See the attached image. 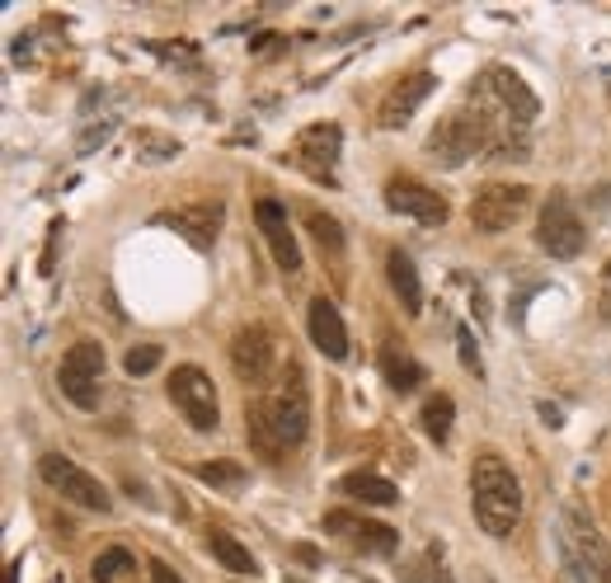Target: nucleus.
<instances>
[{
    "label": "nucleus",
    "mask_w": 611,
    "mask_h": 583,
    "mask_svg": "<svg viewBox=\"0 0 611 583\" xmlns=\"http://www.w3.org/2000/svg\"><path fill=\"white\" fill-rule=\"evenodd\" d=\"M339 490L353 494V499H362V504H377V508H391L395 499H400V490H395L386 476H377V471H353V476L339 480Z\"/></svg>",
    "instance_id": "18"
},
{
    "label": "nucleus",
    "mask_w": 611,
    "mask_h": 583,
    "mask_svg": "<svg viewBox=\"0 0 611 583\" xmlns=\"http://www.w3.org/2000/svg\"><path fill=\"white\" fill-rule=\"evenodd\" d=\"M527 207H532V189H527V183H485V189L471 198V226L480 236H499Z\"/></svg>",
    "instance_id": "8"
},
{
    "label": "nucleus",
    "mask_w": 611,
    "mask_h": 583,
    "mask_svg": "<svg viewBox=\"0 0 611 583\" xmlns=\"http://www.w3.org/2000/svg\"><path fill=\"white\" fill-rule=\"evenodd\" d=\"M179 141L175 137H161V132H137V155L147 165H165V161H179Z\"/></svg>",
    "instance_id": "25"
},
{
    "label": "nucleus",
    "mask_w": 611,
    "mask_h": 583,
    "mask_svg": "<svg viewBox=\"0 0 611 583\" xmlns=\"http://www.w3.org/2000/svg\"><path fill=\"white\" fill-rule=\"evenodd\" d=\"M451 415H457V401H451V395H433V401L423 405V433H429L433 443H447Z\"/></svg>",
    "instance_id": "22"
},
{
    "label": "nucleus",
    "mask_w": 611,
    "mask_h": 583,
    "mask_svg": "<svg viewBox=\"0 0 611 583\" xmlns=\"http://www.w3.org/2000/svg\"><path fill=\"white\" fill-rule=\"evenodd\" d=\"M113 137V123H99V127H85V132H80V141H76V147H80V155H90L94 147H104V141Z\"/></svg>",
    "instance_id": "28"
},
{
    "label": "nucleus",
    "mask_w": 611,
    "mask_h": 583,
    "mask_svg": "<svg viewBox=\"0 0 611 583\" xmlns=\"http://www.w3.org/2000/svg\"><path fill=\"white\" fill-rule=\"evenodd\" d=\"M386 278H391L395 296H400L405 316H419V310H423V282H419V268H415V259H409L405 250L386 254Z\"/></svg>",
    "instance_id": "17"
},
{
    "label": "nucleus",
    "mask_w": 611,
    "mask_h": 583,
    "mask_svg": "<svg viewBox=\"0 0 611 583\" xmlns=\"http://www.w3.org/2000/svg\"><path fill=\"white\" fill-rule=\"evenodd\" d=\"M339 155H344V127L339 123H310L292 141V165L306 169L324 189L339 183Z\"/></svg>",
    "instance_id": "3"
},
{
    "label": "nucleus",
    "mask_w": 611,
    "mask_h": 583,
    "mask_svg": "<svg viewBox=\"0 0 611 583\" xmlns=\"http://www.w3.org/2000/svg\"><path fill=\"white\" fill-rule=\"evenodd\" d=\"M137 570V560L127 556L123 546H109V550H99L94 565H90V579L94 583H113V579H123V574H132Z\"/></svg>",
    "instance_id": "23"
},
{
    "label": "nucleus",
    "mask_w": 611,
    "mask_h": 583,
    "mask_svg": "<svg viewBox=\"0 0 611 583\" xmlns=\"http://www.w3.org/2000/svg\"><path fill=\"white\" fill-rule=\"evenodd\" d=\"M542 419L550 423V429H560V409L556 405H542Z\"/></svg>",
    "instance_id": "32"
},
{
    "label": "nucleus",
    "mask_w": 611,
    "mask_h": 583,
    "mask_svg": "<svg viewBox=\"0 0 611 583\" xmlns=\"http://www.w3.org/2000/svg\"><path fill=\"white\" fill-rule=\"evenodd\" d=\"M386 207L400 212V217H415L419 226H443L451 212L447 198L437 189H429V183H419V179H400V175L386 183Z\"/></svg>",
    "instance_id": "12"
},
{
    "label": "nucleus",
    "mask_w": 611,
    "mask_h": 583,
    "mask_svg": "<svg viewBox=\"0 0 611 583\" xmlns=\"http://www.w3.org/2000/svg\"><path fill=\"white\" fill-rule=\"evenodd\" d=\"M193 476L212 490H226V494H236L240 485H245V466L240 461H203V466H193Z\"/></svg>",
    "instance_id": "21"
},
{
    "label": "nucleus",
    "mask_w": 611,
    "mask_h": 583,
    "mask_svg": "<svg viewBox=\"0 0 611 583\" xmlns=\"http://www.w3.org/2000/svg\"><path fill=\"white\" fill-rule=\"evenodd\" d=\"M231 367L245 386H264L273 381V367H278V344L268 334V325H245L236 339H231Z\"/></svg>",
    "instance_id": "10"
},
{
    "label": "nucleus",
    "mask_w": 611,
    "mask_h": 583,
    "mask_svg": "<svg viewBox=\"0 0 611 583\" xmlns=\"http://www.w3.org/2000/svg\"><path fill=\"white\" fill-rule=\"evenodd\" d=\"M536 240H542V250L550 254V259H574V254H584V240H588L584 217H578L564 193H550V203L542 207Z\"/></svg>",
    "instance_id": "9"
},
{
    "label": "nucleus",
    "mask_w": 611,
    "mask_h": 583,
    "mask_svg": "<svg viewBox=\"0 0 611 583\" xmlns=\"http://www.w3.org/2000/svg\"><path fill=\"white\" fill-rule=\"evenodd\" d=\"M254 217H259V231L268 240V250H273L278 268H282V274H296V268H302V250H296V236H292V226H288V212H282V203H273V198H259Z\"/></svg>",
    "instance_id": "13"
},
{
    "label": "nucleus",
    "mask_w": 611,
    "mask_h": 583,
    "mask_svg": "<svg viewBox=\"0 0 611 583\" xmlns=\"http://www.w3.org/2000/svg\"><path fill=\"white\" fill-rule=\"evenodd\" d=\"M99 377H104V348L94 339H80V344L66 348L62 367H56V381H62V395L76 409H94L99 405Z\"/></svg>",
    "instance_id": "6"
},
{
    "label": "nucleus",
    "mask_w": 611,
    "mask_h": 583,
    "mask_svg": "<svg viewBox=\"0 0 611 583\" xmlns=\"http://www.w3.org/2000/svg\"><path fill=\"white\" fill-rule=\"evenodd\" d=\"M207 546H212V556H217L231 574H250V579L259 574V560H254L250 546H240L231 532H207Z\"/></svg>",
    "instance_id": "19"
},
{
    "label": "nucleus",
    "mask_w": 611,
    "mask_h": 583,
    "mask_svg": "<svg viewBox=\"0 0 611 583\" xmlns=\"http://www.w3.org/2000/svg\"><path fill=\"white\" fill-rule=\"evenodd\" d=\"M38 476L48 480V485L62 494V499H71L76 508H90V514H109L113 499H109V490L99 485V480L90 471H80L71 457H62V452H48V457L38 461Z\"/></svg>",
    "instance_id": "7"
},
{
    "label": "nucleus",
    "mask_w": 611,
    "mask_h": 583,
    "mask_svg": "<svg viewBox=\"0 0 611 583\" xmlns=\"http://www.w3.org/2000/svg\"><path fill=\"white\" fill-rule=\"evenodd\" d=\"M362 583H372V579H362Z\"/></svg>",
    "instance_id": "33"
},
{
    "label": "nucleus",
    "mask_w": 611,
    "mask_h": 583,
    "mask_svg": "<svg viewBox=\"0 0 611 583\" xmlns=\"http://www.w3.org/2000/svg\"><path fill=\"white\" fill-rule=\"evenodd\" d=\"M169 401L179 405V415L189 419V429L198 433H212L221 423V401H217V386H212V377L203 367H175V377H169Z\"/></svg>",
    "instance_id": "4"
},
{
    "label": "nucleus",
    "mask_w": 611,
    "mask_h": 583,
    "mask_svg": "<svg viewBox=\"0 0 611 583\" xmlns=\"http://www.w3.org/2000/svg\"><path fill=\"white\" fill-rule=\"evenodd\" d=\"M296 560H302V565H310V570H320V550H316V546H306V542L296 546Z\"/></svg>",
    "instance_id": "31"
},
{
    "label": "nucleus",
    "mask_w": 611,
    "mask_h": 583,
    "mask_svg": "<svg viewBox=\"0 0 611 583\" xmlns=\"http://www.w3.org/2000/svg\"><path fill=\"white\" fill-rule=\"evenodd\" d=\"M151 583H183L175 574V565H165V560H151Z\"/></svg>",
    "instance_id": "30"
},
{
    "label": "nucleus",
    "mask_w": 611,
    "mask_h": 583,
    "mask_svg": "<svg viewBox=\"0 0 611 583\" xmlns=\"http://www.w3.org/2000/svg\"><path fill=\"white\" fill-rule=\"evenodd\" d=\"M254 409H259V419L268 423V433H273L282 447L306 443V433H310V381H306V367L302 363L282 367L278 381L268 386V395Z\"/></svg>",
    "instance_id": "2"
},
{
    "label": "nucleus",
    "mask_w": 611,
    "mask_h": 583,
    "mask_svg": "<svg viewBox=\"0 0 611 583\" xmlns=\"http://www.w3.org/2000/svg\"><path fill=\"white\" fill-rule=\"evenodd\" d=\"M324 532L344 536V542L353 550H362V556H395V546H400V532H395V528H386V522L353 518V514H344V508L324 514Z\"/></svg>",
    "instance_id": "11"
},
{
    "label": "nucleus",
    "mask_w": 611,
    "mask_h": 583,
    "mask_svg": "<svg viewBox=\"0 0 611 583\" xmlns=\"http://www.w3.org/2000/svg\"><path fill=\"white\" fill-rule=\"evenodd\" d=\"M457 339H461V363H466V367H480V353H475L471 330H457Z\"/></svg>",
    "instance_id": "29"
},
{
    "label": "nucleus",
    "mask_w": 611,
    "mask_h": 583,
    "mask_svg": "<svg viewBox=\"0 0 611 583\" xmlns=\"http://www.w3.org/2000/svg\"><path fill=\"white\" fill-rule=\"evenodd\" d=\"M433 85H437L433 71H415V76H400V85H395V90L381 99L377 123H381V127H405L409 118H415V109L433 94Z\"/></svg>",
    "instance_id": "14"
},
{
    "label": "nucleus",
    "mask_w": 611,
    "mask_h": 583,
    "mask_svg": "<svg viewBox=\"0 0 611 583\" xmlns=\"http://www.w3.org/2000/svg\"><path fill=\"white\" fill-rule=\"evenodd\" d=\"M480 151H489V127L480 113H451V118L429 137V155L443 169H457Z\"/></svg>",
    "instance_id": "5"
},
{
    "label": "nucleus",
    "mask_w": 611,
    "mask_h": 583,
    "mask_svg": "<svg viewBox=\"0 0 611 583\" xmlns=\"http://www.w3.org/2000/svg\"><path fill=\"white\" fill-rule=\"evenodd\" d=\"M175 231L189 240L193 250H212L221 236V207L217 203H198V207H179L175 217H165Z\"/></svg>",
    "instance_id": "16"
},
{
    "label": "nucleus",
    "mask_w": 611,
    "mask_h": 583,
    "mask_svg": "<svg viewBox=\"0 0 611 583\" xmlns=\"http://www.w3.org/2000/svg\"><path fill=\"white\" fill-rule=\"evenodd\" d=\"M381 372H386V386L391 391H400V395H409V391H419L423 386V367L409 358V353H395V348H386L381 353Z\"/></svg>",
    "instance_id": "20"
},
{
    "label": "nucleus",
    "mask_w": 611,
    "mask_h": 583,
    "mask_svg": "<svg viewBox=\"0 0 611 583\" xmlns=\"http://www.w3.org/2000/svg\"><path fill=\"white\" fill-rule=\"evenodd\" d=\"M161 344H137V348H127L123 353V367H127V377H147V372H155L161 367Z\"/></svg>",
    "instance_id": "27"
},
{
    "label": "nucleus",
    "mask_w": 611,
    "mask_h": 583,
    "mask_svg": "<svg viewBox=\"0 0 611 583\" xmlns=\"http://www.w3.org/2000/svg\"><path fill=\"white\" fill-rule=\"evenodd\" d=\"M471 504L489 536H508L522 518V485L499 452H480L471 466Z\"/></svg>",
    "instance_id": "1"
},
{
    "label": "nucleus",
    "mask_w": 611,
    "mask_h": 583,
    "mask_svg": "<svg viewBox=\"0 0 611 583\" xmlns=\"http://www.w3.org/2000/svg\"><path fill=\"white\" fill-rule=\"evenodd\" d=\"M306 231L316 236V245H320V250H330L334 259L344 254V231H339V221H334V217H324V212H306Z\"/></svg>",
    "instance_id": "26"
},
{
    "label": "nucleus",
    "mask_w": 611,
    "mask_h": 583,
    "mask_svg": "<svg viewBox=\"0 0 611 583\" xmlns=\"http://www.w3.org/2000/svg\"><path fill=\"white\" fill-rule=\"evenodd\" d=\"M310 344L330 363L348 358V330H344V316H339V306L330 296H316V302H310Z\"/></svg>",
    "instance_id": "15"
},
{
    "label": "nucleus",
    "mask_w": 611,
    "mask_h": 583,
    "mask_svg": "<svg viewBox=\"0 0 611 583\" xmlns=\"http://www.w3.org/2000/svg\"><path fill=\"white\" fill-rule=\"evenodd\" d=\"M405 583H451L447 565H443V550L429 546L419 560H409V565H405Z\"/></svg>",
    "instance_id": "24"
}]
</instances>
